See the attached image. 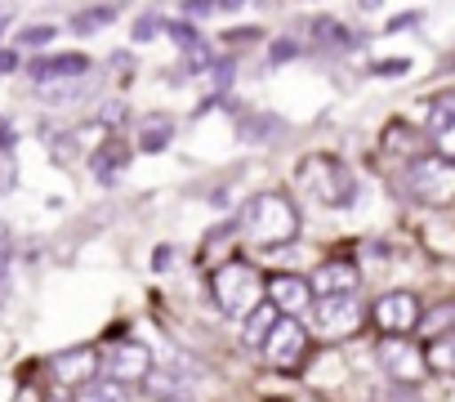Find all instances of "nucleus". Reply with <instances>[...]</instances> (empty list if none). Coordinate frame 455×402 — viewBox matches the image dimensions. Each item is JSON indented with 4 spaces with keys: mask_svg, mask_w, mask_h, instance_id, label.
<instances>
[{
    "mask_svg": "<svg viewBox=\"0 0 455 402\" xmlns=\"http://www.w3.org/2000/svg\"><path fill=\"white\" fill-rule=\"evenodd\" d=\"M179 45H183V59H188V72H205L210 68V45L196 36V32H188V28H179V23H170L165 28Z\"/></svg>",
    "mask_w": 455,
    "mask_h": 402,
    "instance_id": "f3484780",
    "label": "nucleus"
},
{
    "mask_svg": "<svg viewBox=\"0 0 455 402\" xmlns=\"http://www.w3.org/2000/svg\"><path fill=\"white\" fill-rule=\"evenodd\" d=\"M45 402H68V398H45Z\"/></svg>",
    "mask_w": 455,
    "mask_h": 402,
    "instance_id": "bb28decb",
    "label": "nucleus"
},
{
    "mask_svg": "<svg viewBox=\"0 0 455 402\" xmlns=\"http://www.w3.org/2000/svg\"><path fill=\"white\" fill-rule=\"evenodd\" d=\"M424 366L437 371V375H455V331H442L428 340L424 349Z\"/></svg>",
    "mask_w": 455,
    "mask_h": 402,
    "instance_id": "dca6fc26",
    "label": "nucleus"
},
{
    "mask_svg": "<svg viewBox=\"0 0 455 402\" xmlns=\"http://www.w3.org/2000/svg\"><path fill=\"white\" fill-rule=\"evenodd\" d=\"M428 134L433 143L446 152V161L455 157V94H442L433 108H428Z\"/></svg>",
    "mask_w": 455,
    "mask_h": 402,
    "instance_id": "ddd939ff",
    "label": "nucleus"
},
{
    "mask_svg": "<svg viewBox=\"0 0 455 402\" xmlns=\"http://www.w3.org/2000/svg\"><path fill=\"white\" fill-rule=\"evenodd\" d=\"M143 389H148L152 402H192V389H188L183 375H174V371H148Z\"/></svg>",
    "mask_w": 455,
    "mask_h": 402,
    "instance_id": "2eb2a0df",
    "label": "nucleus"
},
{
    "mask_svg": "<svg viewBox=\"0 0 455 402\" xmlns=\"http://www.w3.org/2000/svg\"><path fill=\"white\" fill-rule=\"evenodd\" d=\"M242 233L255 246H291L299 237V211L282 192H259V197H251V206L242 215Z\"/></svg>",
    "mask_w": 455,
    "mask_h": 402,
    "instance_id": "f257e3e1",
    "label": "nucleus"
},
{
    "mask_svg": "<svg viewBox=\"0 0 455 402\" xmlns=\"http://www.w3.org/2000/svg\"><path fill=\"white\" fill-rule=\"evenodd\" d=\"M437 335H442V326L446 331H455V304H442V313H433V322H428Z\"/></svg>",
    "mask_w": 455,
    "mask_h": 402,
    "instance_id": "393cba45",
    "label": "nucleus"
},
{
    "mask_svg": "<svg viewBox=\"0 0 455 402\" xmlns=\"http://www.w3.org/2000/svg\"><path fill=\"white\" fill-rule=\"evenodd\" d=\"M125 161H130V152L112 139L108 148H99V152H94V179H99V183H112V179L121 174V165H125Z\"/></svg>",
    "mask_w": 455,
    "mask_h": 402,
    "instance_id": "a211bd4d",
    "label": "nucleus"
},
{
    "mask_svg": "<svg viewBox=\"0 0 455 402\" xmlns=\"http://www.w3.org/2000/svg\"><path fill=\"white\" fill-rule=\"evenodd\" d=\"M273 322H277V309H273V304H259V309L246 318V344H264V335L273 331Z\"/></svg>",
    "mask_w": 455,
    "mask_h": 402,
    "instance_id": "aec40b11",
    "label": "nucleus"
},
{
    "mask_svg": "<svg viewBox=\"0 0 455 402\" xmlns=\"http://www.w3.org/2000/svg\"><path fill=\"white\" fill-rule=\"evenodd\" d=\"M161 32H165V28H161V19H156V14H148V19H139V23H134V41H156Z\"/></svg>",
    "mask_w": 455,
    "mask_h": 402,
    "instance_id": "5701e85b",
    "label": "nucleus"
},
{
    "mask_svg": "<svg viewBox=\"0 0 455 402\" xmlns=\"http://www.w3.org/2000/svg\"><path fill=\"white\" fill-rule=\"evenodd\" d=\"M50 371H54L63 384L85 389V384L94 380V371H99V353H94V349H68V353H54V358H50Z\"/></svg>",
    "mask_w": 455,
    "mask_h": 402,
    "instance_id": "9d476101",
    "label": "nucleus"
},
{
    "mask_svg": "<svg viewBox=\"0 0 455 402\" xmlns=\"http://www.w3.org/2000/svg\"><path fill=\"white\" fill-rule=\"evenodd\" d=\"M264 291H268V282L259 277V269H251L242 260L214 269V304L223 309V318H251L264 304Z\"/></svg>",
    "mask_w": 455,
    "mask_h": 402,
    "instance_id": "f03ea898",
    "label": "nucleus"
},
{
    "mask_svg": "<svg viewBox=\"0 0 455 402\" xmlns=\"http://www.w3.org/2000/svg\"><path fill=\"white\" fill-rule=\"evenodd\" d=\"M170 139H174V121L156 112V117H148V121H143V134H139V148H143V152H161V148H165Z\"/></svg>",
    "mask_w": 455,
    "mask_h": 402,
    "instance_id": "6ab92c4d",
    "label": "nucleus"
},
{
    "mask_svg": "<svg viewBox=\"0 0 455 402\" xmlns=\"http://www.w3.org/2000/svg\"><path fill=\"white\" fill-rule=\"evenodd\" d=\"M76 402H121V393H116V384H85L76 393Z\"/></svg>",
    "mask_w": 455,
    "mask_h": 402,
    "instance_id": "4be33fe9",
    "label": "nucleus"
},
{
    "mask_svg": "<svg viewBox=\"0 0 455 402\" xmlns=\"http://www.w3.org/2000/svg\"><path fill=\"white\" fill-rule=\"evenodd\" d=\"M375 322H379L384 335L402 340L406 331L419 326V300H415L411 291H388V295H379V304H375Z\"/></svg>",
    "mask_w": 455,
    "mask_h": 402,
    "instance_id": "0eeeda50",
    "label": "nucleus"
},
{
    "mask_svg": "<svg viewBox=\"0 0 455 402\" xmlns=\"http://www.w3.org/2000/svg\"><path fill=\"white\" fill-rule=\"evenodd\" d=\"M99 366L108 371V380H148V371H152V353H148V344H139V340H121V344H112L103 358H99Z\"/></svg>",
    "mask_w": 455,
    "mask_h": 402,
    "instance_id": "6e6552de",
    "label": "nucleus"
},
{
    "mask_svg": "<svg viewBox=\"0 0 455 402\" xmlns=\"http://www.w3.org/2000/svg\"><path fill=\"white\" fill-rule=\"evenodd\" d=\"M362 322H366V309H362L357 295H326V300L313 309V326H317V335H326V340H344V335H353Z\"/></svg>",
    "mask_w": 455,
    "mask_h": 402,
    "instance_id": "423d86ee",
    "label": "nucleus"
},
{
    "mask_svg": "<svg viewBox=\"0 0 455 402\" xmlns=\"http://www.w3.org/2000/svg\"><path fill=\"white\" fill-rule=\"evenodd\" d=\"M90 72V59L85 54H54V59H41L32 63V81L50 85V81H72V76H85Z\"/></svg>",
    "mask_w": 455,
    "mask_h": 402,
    "instance_id": "4468645a",
    "label": "nucleus"
},
{
    "mask_svg": "<svg viewBox=\"0 0 455 402\" xmlns=\"http://www.w3.org/2000/svg\"><path fill=\"white\" fill-rule=\"evenodd\" d=\"M379 366L393 375V380H402V384H411V380H419L428 366H424V353L415 349V344H406V340H384L379 344Z\"/></svg>",
    "mask_w": 455,
    "mask_h": 402,
    "instance_id": "1a4fd4ad",
    "label": "nucleus"
},
{
    "mask_svg": "<svg viewBox=\"0 0 455 402\" xmlns=\"http://www.w3.org/2000/svg\"><path fill=\"white\" fill-rule=\"evenodd\" d=\"M357 282H362V277H357V269H353V264H344V260H335V264H322V269L313 273V282H308V286H313V295H322V300H326V295H357Z\"/></svg>",
    "mask_w": 455,
    "mask_h": 402,
    "instance_id": "f8f14e48",
    "label": "nucleus"
},
{
    "mask_svg": "<svg viewBox=\"0 0 455 402\" xmlns=\"http://www.w3.org/2000/svg\"><path fill=\"white\" fill-rule=\"evenodd\" d=\"M268 300H273V309H286L282 318H295V313H304V309H308V300H313V286H308L304 277L277 273V277L268 282Z\"/></svg>",
    "mask_w": 455,
    "mask_h": 402,
    "instance_id": "9b49d317",
    "label": "nucleus"
},
{
    "mask_svg": "<svg viewBox=\"0 0 455 402\" xmlns=\"http://www.w3.org/2000/svg\"><path fill=\"white\" fill-rule=\"evenodd\" d=\"M406 188L424 206H446L455 201V165L446 157H415L406 165Z\"/></svg>",
    "mask_w": 455,
    "mask_h": 402,
    "instance_id": "20e7f679",
    "label": "nucleus"
},
{
    "mask_svg": "<svg viewBox=\"0 0 455 402\" xmlns=\"http://www.w3.org/2000/svg\"><path fill=\"white\" fill-rule=\"evenodd\" d=\"M259 353H264L268 366H277V371H295V366L304 362V353H308V331H304V322H299V318H277L273 331L264 335Z\"/></svg>",
    "mask_w": 455,
    "mask_h": 402,
    "instance_id": "39448f33",
    "label": "nucleus"
},
{
    "mask_svg": "<svg viewBox=\"0 0 455 402\" xmlns=\"http://www.w3.org/2000/svg\"><path fill=\"white\" fill-rule=\"evenodd\" d=\"M112 19H116V10H112V5H99V10L76 14V19H72V28H76V32H99V28H103V23H112Z\"/></svg>",
    "mask_w": 455,
    "mask_h": 402,
    "instance_id": "412c9836",
    "label": "nucleus"
},
{
    "mask_svg": "<svg viewBox=\"0 0 455 402\" xmlns=\"http://www.w3.org/2000/svg\"><path fill=\"white\" fill-rule=\"evenodd\" d=\"M19 68V54L14 50H0V72H14Z\"/></svg>",
    "mask_w": 455,
    "mask_h": 402,
    "instance_id": "a878e982",
    "label": "nucleus"
},
{
    "mask_svg": "<svg viewBox=\"0 0 455 402\" xmlns=\"http://www.w3.org/2000/svg\"><path fill=\"white\" fill-rule=\"evenodd\" d=\"M299 183L322 201V206H353V197H357V179L335 157H308L304 170H299Z\"/></svg>",
    "mask_w": 455,
    "mask_h": 402,
    "instance_id": "7ed1b4c3",
    "label": "nucleus"
},
{
    "mask_svg": "<svg viewBox=\"0 0 455 402\" xmlns=\"http://www.w3.org/2000/svg\"><path fill=\"white\" fill-rule=\"evenodd\" d=\"M54 36H59L54 28H28V32L19 36V45H50Z\"/></svg>",
    "mask_w": 455,
    "mask_h": 402,
    "instance_id": "b1692460",
    "label": "nucleus"
}]
</instances>
